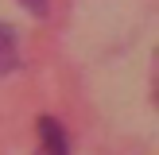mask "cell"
<instances>
[{
  "instance_id": "3957f363",
  "label": "cell",
  "mask_w": 159,
  "mask_h": 155,
  "mask_svg": "<svg viewBox=\"0 0 159 155\" xmlns=\"http://www.w3.org/2000/svg\"><path fill=\"white\" fill-rule=\"evenodd\" d=\"M23 8H27L31 16H47V0H20Z\"/></svg>"
},
{
  "instance_id": "7a4b0ae2",
  "label": "cell",
  "mask_w": 159,
  "mask_h": 155,
  "mask_svg": "<svg viewBox=\"0 0 159 155\" xmlns=\"http://www.w3.org/2000/svg\"><path fill=\"white\" fill-rule=\"evenodd\" d=\"M20 66V39L8 23H0V78H8Z\"/></svg>"
},
{
  "instance_id": "6da1fadb",
  "label": "cell",
  "mask_w": 159,
  "mask_h": 155,
  "mask_svg": "<svg viewBox=\"0 0 159 155\" xmlns=\"http://www.w3.org/2000/svg\"><path fill=\"white\" fill-rule=\"evenodd\" d=\"M35 155H70V136L54 116H39V151Z\"/></svg>"
}]
</instances>
